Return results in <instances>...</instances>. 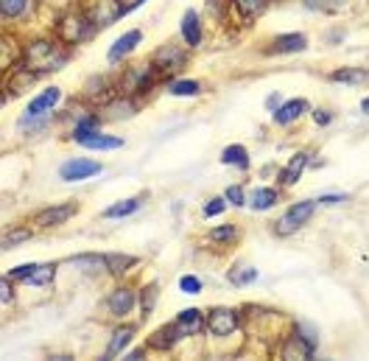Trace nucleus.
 I'll return each mask as SVG.
<instances>
[{
	"instance_id": "a878e982",
	"label": "nucleus",
	"mask_w": 369,
	"mask_h": 361,
	"mask_svg": "<svg viewBox=\"0 0 369 361\" xmlns=\"http://www.w3.org/2000/svg\"><path fill=\"white\" fill-rule=\"evenodd\" d=\"M140 208V199H123L118 204H112V208L103 211V219H121V216H129Z\"/></svg>"
},
{
	"instance_id": "0eeeda50",
	"label": "nucleus",
	"mask_w": 369,
	"mask_h": 361,
	"mask_svg": "<svg viewBox=\"0 0 369 361\" xmlns=\"http://www.w3.org/2000/svg\"><path fill=\"white\" fill-rule=\"evenodd\" d=\"M123 14H126V6H121V0H98L90 12V20L95 23V28H107Z\"/></svg>"
},
{
	"instance_id": "f8f14e48",
	"label": "nucleus",
	"mask_w": 369,
	"mask_h": 361,
	"mask_svg": "<svg viewBox=\"0 0 369 361\" xmlns=\"http://www.w3.org/2000/svg\"><path fill=\"white\" fill-rule=\"evenodd\" d=\"M177 333H179V339L182 336H190V333H199L201 331V311L199 308H188V311H179V317H177Z\"/></svg>"
},
{
	"instance_id": "20e7f679",
	"label": "nucleus",
	"mask_w": 369,
	"mask_h": 361,
	"mask_svg": "<svg viewBox=\"0 0 369 361\" xmlns=\"http://www.w3.org/2000/svg\"><path fill=\"white\" fill-rule=\"evenodd\" d=\"M57 275V266L54 264H26V266H17L12 269V280H26L31 286H48Z\"/></svg>"
},
{
	"instance_id": "f704fd0d",
	"label": "nucleus",
	"mask_w": 369,
	"mask_h": 361,
	"mask_svg": "<svg viewBox=\"0 0 369 361\" xmlns=\"http://www.w3.org/2000/svg\"><path fill=\"white\" fill-rule=\"evenodd\" d=\"M28 238H31V230L6 233V235H3V249H12V246H17V244H23V241H28Z\"/></svg>"
},
{
	"instance_id": "cd10ccee",
	"label": "nucleus",
	"mask_w": 369,
	"mask_h": 361,
	"mask_svg": "<svg viewBox=\"0 0 369 361\" xmlns=\"http://www.w3.org/2000/svg\"><path fill=\"white\" fill-rule=\"evenodd\" d=\"M235 9L241 12L243 20H252V17H257L263 9H266V0H235Z\"/></svg>"
},
{
	"instance_id": "4c0bfd02",
	"label": "nucleus",
	"mask_w": 369,
	"mask_h": 361,
	"mask_svg": "<svg viewBox=\"0 0 369 361\" xmlns=\"http://www.w3.org/2000/svg\"><path fill=\"white\" fill-rule=\"evenodd\" d=\"M219 213H224V199H210L207 204H204V216H219Z\"/></svg>"
},
{
	"instance_id": "c85d7f7f",
	"label": "nucleus",
	"mask_w": 369,
	"mask_h": 361,
	"mask_svg": "<svg viewBox=\"0 0 369 361\" xmlns=\"http://www.w3.org/2000/svg\"><path fill=\"white\" fill-rule=\"evenodd\" d=\"M313 353V347H305L302 344V336H291V342L283 347V355L286 358H308Z\"/></svg>"
},
{
	"instance_id": "7ed1b4c3",
	"label": "nucleus",
	"mask_w": 369,
	"mask_h": 361,
	"mask_svg": "<svg viewBox=\"0 0 369 361\" xmlns=\"http://www.w3.org/2000/svg\"><path fill=\"white\" fill-rule=\"evenodd\" d=\"M313 208H316V202H297L294 208H288V211L280 216V222H277V235H291V233H297V230L310 219Z\"/></svg>"
},
{
	"instance_id": "c756f323",
	"label": "nucleus",
	"mask_w": 369,
	"mask_h": 361,
	"mask_svg": "<svg viewBox=\"0 0 369 361\" xmlns=\"http://www.w3.org/2000/svg\"><path fill=\"white\" fill-rule=\"evenodd\" d=\"M103 113H107V118H112V121L115 118H129L134 113V104H132L129 98H121V101H115V104H110Z\"/></svg>"
},
{
	"instance_id": "1a4fd4ad",
	"label": "nucleus",
	"mask_w": 369,
	"mask_h": 361,
	"mask_svg": "<svg viewBox=\"0 0 369 361\" xmlns=\"http://www.w3.org/2000/svg\"><path fill=\"white\" fill-rule=\"evenodd\" d=\"M185 65V50H179L177 45H163L160 50L154 54V59H151V68L154 70H163V73H168V70H179Z\"/></svg>"
},
{
	"instance_id": "9b49d317",
	"label": "nucleus",
	"mask_w": 369,
	"mask_h": 361,
	"mask_svg": "<svg viewBox=\"0 0 369 361\" xmlns=\"http://www.w3.org/2000/svg\"><path fill=\"white\" fill-rule=\"evenodd\" d=\"M59 98H62V92H59V87H48V90H42L31 104H28V113H26V118H39V115H45V113H50L57 104H59Z\"/></svg>"
},
{
	"instance_id": "c9c22d12",
	"label": "nucleus",
	"mask_w": 369,
	"mask_h": 361,
	"mask_svg": "<svg viewBox=\"0 0 369 361\" xmlns=\"http://www.w3.org/2000/svg\"><path fill=\"white\" fill-rule=\"evenodd\" d=\"M154 302H157V286H148V289L143 291V320H146V317H151Z\"/></svg>"
},
{
	"instance_id": "473e14b6",
	"label": "nucleus",
	"mask_w": 369,
	"mask_h": 361,
	"mask_svg": "<svg viewBox=\"0 0 369 361\" xmlns=\"http://www.w3.org/2000/svg\"><path fill=\"white\" fill-rule=\"evenodd\" d=\"M26 6H28V0H0V12H3V17H6V20H9V17L23 14V12H26Z\"/></svg>"
},
{
	"instance_id": "39448f33",
	"label": "nucleus",
	"mask_w": 369,
	"mask_h": 361,
	"mask_svg": "<svg viewBox=\"0 0 369 361\" xmlns=\"http://www.w3.org/2000/svg\"><path fill=\"white\" fill-rule=\"evenodd\" d=\"M79 213V204L68 202V204H54V208H45L34 216V224L37 227H59L65 222H70L73 216Z\"/></svg>"
},
{
	"instance_id": "aec40b11",
	"label": "nucleus",
	"mask_w": 369,
	"mask_h": 361,
	"mask_svg": "<svg viewBox=\"0 0 369 361\" xmlns=\"http://www.w3.org/2000/svg\"><path fill=\"white\" fill-rule=\"evenodd\" d=\"M179 339V333H177V325H166V328H160V331H154L151 333V339H148V347H154V350H168L174 342Z\"/></svg>"
},
{
	"instance_id": "ea45409f",
	"label": "nucleus",
	"mask_w": 369,
	"mask_h": 361,
	"mask_svg": "<svg viewBox=\"0 0 369 361\" xmlns=\"http://www.w3.org/2000/svg\"><path fill=\"white\" fill-rule=\"evenodd\" d=\"M313 121H316V124H330V113H325V110H313Z\"/></svg>"
},
{
	"instance_id": "a211bd4d",
	"label": "nucleus",
	"mask_w": 369,
	"mask_h": 361,
	"mask_svg": "<svg viewBox=\"0 0 369 361\" xmlns=\"http://www.w3.org/2000/svg\"><path fill=\"white\" fill-rule=\"evenodd\" d=\"M305 166H308V151H299V154H294V157L288 160V166L283 168V182H286V185H294V182L302 177Z\"/></svg>"
},
{
	"instance_id": "ddd939ff",
	"label": "nucleus",
	"mask_w": 369,
	"mask_h": 361,
	"mask_svg": "<svg viewBox=\"0 0 369 361\" xmlns=\"http://www.w3.org/2000/svg\"><path fill=\"white\" fill-rule=\"evenodd\" d=\"M140 37H143L140 31H126V34H123V37H121L112 48H110V57H107V59H110V65H115V62H121L126 54H132L134 45L140 42Z\"/></svg>"
},
{
	"instance_id": "2f4dec72",
	"label": "nucleus",
	"mask_w": 369,
	"mask_h": 361,
	"mask_svg": "<svg viewBox=\"0 0 369 361\" xmlns=\"http://www.w3.org/2000/svg\"><path fill=\"white\" fill-rule=\"evenodd\" d=\"M255 277H257V269H252V266H238L230 272V283H235V286H246Z\"/></svg>"
},
{
	"instance_id": "dca6fc26",
	"label": "nucleus",
	"mask_w": 369,
	"mask_h": 361,
	"mask_svg": "<svg viewBox=\"0 0 369 361\" xmlns=\"http://www.w3.org/2000/svg\"><path fill=\"white\" fill-rule=\"evenodd\" d=\"M305 45H308L305 34H283L275 39L272 50L275 54H297V50H305Z\"/></svg>"
},
{
	"instance_id": "f257e3e1",
	"label": "nucleus",
	"mask_w": 369,
	"mask_h": 361,
	"mask_svg": "<svg viewBox=\"0 0 369 361\" xmlns=\"http://www.w3.org/2000/svg\"><path fill=\"white\" fill-rule=\"evenodd\" d=\"M65 62H68V50L50 39H37V42L26 45V50H23V68L37 76L59 70Z\"/></svg>"
},
{
	"instance_id": "6e6552de",
	"label": "nucleus",
	"mask_w": 369,
	"mask_h": 361,
	"mask_svg": "<svg viewBox=\"0 0 369 361\" xmlns=\"http://www.w3.org/2000/svg\"><path fill=\"white\" fill-rule=\"evenodd\" d=\"M73 140L87 146V148H101V151H112V148H121L123 140L121 137H112V135H101L95 129H76L73 132Z\"/></svg>"
},
{
	"instance_id": "4be33fe9",
	"label": "nucleus",
	"mask_w": 369,
	"mask_h": 361,
	"mask_svg": "<svg viewBox=\"0 0 369 361\" xmlns=\"http://www.w3.org/2000/svg\"><path fill=\"white\" fill-rule=\"evenodd\" d=\"M132 336H134V328L132 325H123V328H118L115 333H112V339H110V347H107V358H112V355H118L129 342H132Z\"/></svg>"
},
{
	"instance_id": "6ab92c4d",
	"label": "nucleus",
	"mask_w": 369,
	"mask_h": 361,
	"mask_svg": "<svg viewBox=\"0 0 369 361\" xmlns=\"http://www.w3.org/2000/svg\"><path fill=\"white\" fill-rule=\"evenodd\" d=\"M68 261L84 272H101V269H107V255H73L68 257Z\"/></svg>"
},
{
	"instance_id": "4468645a",
	"label": "nucleus",
	"mask_w": 369,
	"mask_h": 361,
	"mask_svg": "<svg viewBox=\"0 0 369 361\" xmlns=\"http://www.w3.org/2000/svg\"><path fill=\"white\" fill-rule=\"evenodd\" d=\"M110 311L115 314V317H123V314H129L132 308H134V291L132 289H115L112 294H110Z\"/></svg>"
},
{
	"instance_id": "c03bdc74",
	"label": "nucleus",
	"mask_w": 369,
	"mask_h": 361,
	"mask_svg": "<svg viewBox=\"0 0 369 361\" xmlns=\"http://www.w3.org/2000/svg\"><path fill=\"white\" fill-rule=\"evenodd\" d=\"M361 110L369 115V98H363V101H361Z\"/></svg>"
},
{
	"instance_id": "5701e85b",
	"label": "nucleus",
	"mask_w": 369,
	"mask_h": 361,
	"mask_svg": "<svg viewBox=\"0 0 369 361\" xmlns=\"http://www.w3.org/2000/svg\"><path fill=\"white\" fill-rule=\"evenodd\" d=\"M221 163L224 166H238V168H249V154L243 146H227L221 151Z\"/></svg>"
},
{
	"instance_id": "7c9ffc66",
	"label": "nucleus",
	"mask_w": 369,
	"mask_h": 361,
	"mask_svg": "<svg viewBox=\"0 0 369 361\" xmlns=\"http://www.w3.org/2000/svg\"><path fill=\"white\" fill-rule=\"evenodd\" d=\"M238 238V230L232 224H221L216 230H210V241H216V244H230Z\"/></svg>"
},
{
	"instance_id": "58836bf2",
	"label": "nucleus",
	"mask_w": 369,
	"mask_h": 361,
	"mask_svg": "<svg viewBox=\"0 0 369 361\" xmlns=\"http://www.w3.org/2000/svg\"><path fill=\"white\" fill-rule=\"evenodd\" d=\"M227 199L235 204V208H238V204H243V188H238V185L227 188Z\"/></svg>"
},
{
	"instance_id": "2eb2a0df",
	"label": "nucleus",
	"mask_w": 369,
	"mask_h": 361,
	"mask_svg": "<svg viewBox=\"0 0 369 361\" xmlns=\"http://www.w3.org/2000/svg\"><path fill=\"white\" fill-rule=\"evenodd\" d=\"M302 113H308V101H305V98H291V101H286V104L275 113V121H277V124H291V121H297Z\"/></svg>"
},
{
	"instance_id": "37998d69",
	"label": "nucleus",
	"mask_w": 369,
	"mask_h": 361,
	"mask_svg": "<svg viewBox=\"0 0 369 361\" xmlns=\"http://www.w3.org/2000/svg\"><path fill=\"white\" fill-rule=\"evenodd\" d=\"M143 353H146V350H132V353H129V355H126V358H129V361H137V358H140V355H143Z\"/></svg>"
},
{
	"instance_id": "bb28decb",
	"label": "nucleus",
	"mask_w": 369,
	"mask_h": 361,
	"mask_svg": "<svg viewBox=\"0 0 369 361\" xmlns=\"http://www.w3.org/2000/svg\"><path fill=\"white\" fill-rule=\"evenodd\" d=\"M302 3L313 12H328V14H336V12L347 9V0H302Z\"/></svg>"
},
{
	"instance_id": "f3484780",
	"label": "nucleus",
	"mask_w": 369,
	"mask_h": 361,
	"mask_svg": "<svg viewBox=\"0 0 369 361\" xmlns=\"http://www.w3.org/2000/svg\"><path fill=\"white\" fill-rule=\"evenodd\" d=\"M330 81L341 84H369V70L366 68H339L330 73Z\"/></svg>"
},
{
	"instance_id": "79ce46f5",
	"label": "nucleus",
	"mask_w": 369,
	"mask_h": 361,
	"mask_svg": "<svg viewBox=\"0 0 369 361\" xmlns=\"http://www.w3.org/2000/svg\"><path fill=\"white\" fill-rule=\"evenodd\" d=\"M322 204H336V202H344V196H325V199H319Z\"/></svg>"
},
{
	"instance_id": "412c9836",
	"label": "nucleus",
	"mask_w": 369,
	"mask_h": 361,
	"mask_svg": "<svg viewBox=\"0 0 369 361\" xmlns=\"http://www.w3.org/2000/svg\"><path fill=\"white\" fill-rule=\"evenodd\" d=\"M182 39H185L190 48L201 42V28H199L196 12H185V17H182Z\"/></svg>"
},
{
	"instance_id": "9d476101",
	"label": "nucleus",
	"mask_w": 369,
	"mask_h": 361,
	"mask_svg": "<svg viewBox=\"0 0 369 361\" xmlns=\"http://www.w3.org/2000/svg\"><path fill=\"white\" fill-rule=\"evenodd\" d=\"M92 174H101V163H92V160H68L59 168V177L65 182H79V179H87Z\"/></svg>"
},
{
	"instance_id": "f03ea898",
	"label": "nucleus",
	"mask_w": 369,
	"mask_h": 361,
	"mask_svg": "<svg viewBox=\"0 0 369 361\" xmlns=\"http://www.w3.org/2000/svg\"><path fill=\"white\" fill-rule=\"evenodd\" d=\"M92 31H95V23H92L90 17H84V14H70V17H65V20L59 23V28H57V34H59V39H62L65 45H79V42L90 39Z\"/></svg>"
},
{
	"instance_id": "e433bc0d",
	"label": "nucleus",
	"mask_w": 369,
	"mask_h": 361,
	"mask_svg": "<svg viewBox=\"0 0 369 361\" xmlns=\"http://www.w3.org/2000/svg\"><path fill=\"white\" fill-rule=\"evenodd\" d=\"M179 289H182L185 294H199V291H201V280L193 277V275H185V277L179 280Z\"/></svg>"
},
{
	"instance_id": "72a5a7b5",
	"label": "nucleus",
	"mask_w": 369,
	"mask_h": 361,
	"mask_svg": "<svg viewBox=\"0 0 369 361\" xmlns=\"http://www.w3.org/2000/svg\"><path fill=\"white\" fill-rule=\"evenodd\" d=\"M171 95H199L201 92V84L199 81H174L168 87Z\"/></svg>"
},
{
	"instance_id": "a19ab883",
	"label": "nucleus",
	"mask_w": 369,
	"mask_h": 361,
	"mask_svg": "<svg viewBox=\"0 0 369 361\" xmlns=\"http://www.w3.org/2000/svg\"><path fill=\"white\" fill-rule=\"evenodd\" d=\"M0 289H3V294H0V300L9 302L12 300V291H9V277H3V283H0Z\"/></svg>"
},
{
	"instance_id": "423d86ee",
	"label": "nucleus",
	"mask_w": 369,
	"mask_h": 361,
	"mask_svg": "<svg viewBox=\"0 0 369 361\" xmlns=\"http://www.w3.org/2000/svg\"><path fill=\"white\" fill-rule=\"evenodd\" d=\"M238 322L241 320H238L235 308H213L210 317H207V328H210V333H213V336H230V333H235Z\"/></svg>"
},
{
	"instance_id": "b1692460",
	"label": "nucleus",
	"mask_w": 369,
	"mask_h": 361,
	"mask_svg": "<svg viewBox=\"0 0 369 361\" xmlns=\"http://www.w3.org/2000/svg\"><path fill=\"white\" fill-rule=\"evenodd\" d=\"M134 264H137L134 255H121V252L107 255V269H110L112 275H123V272H129Z\"/></svg>"
},
{
	"instance_id": "393cba45",
	"label": "nucleus",
	"mask_w": 369,
	"mask_h": 361,
	"mask_svg": "<svg viewBox=\"0 0 369 361\" xmlns=\"http://www.w3.org/2000/svg\"><path fill=\"white\" fill-rule=\"evenodd\" d=\"M277 199H280V196H277L275 188H257V191L252 193V208H255V211H269V208H275Z\"/></svg>"
}]
</instances>
